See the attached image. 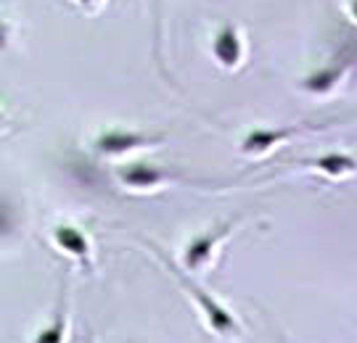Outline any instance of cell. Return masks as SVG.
<instances>
[{"instance_id": "obj_1", "label": "cell", "mask_w": 357, "mask_h": 343, "mask_svg": "<svg viewBox=\"0 0 357 343\" xmlns=\"http://www.w3.org/2000/svg\"><path fill=\"white\" fill-rule=\"evenodd\" d=\"M169 269L178 275V280L183 282V288L191 293L193 296V301L199 304V309H202V314H204V319H206V325L212 328V330L217 333V335H222V338H233V335H238L241 333V328H238V322H236V317L230 314L225 306L220 304V301H215L212 296L206 291H202L199 285H193L191 280L185 278V275H180L178 269L169 264Z\"/></svg>"}, {"instance_id": "obj_2", "label": "cell", "mask_w": 357, "mask_h": 343, "mask_svg": "<svg viewBox=\"0 0 357 343\" xmlns=\"http://www.w3.org/2000/svg\"><path fill=\"white\" fill-rule=\"evenodd\" d=\"M233 228H236V222H228V225H222V228L209 230V232H204V235L193 238V241L188 243V248H185V267L191 269V272L206 267V264L215 259L217 243L225 241L230 232H233Z\"/></svg>"}, {"instance_id": "obj_3", "label": "cell", "mask_w": 357, "mask_h": 343, "mask_svg": "<svg viewBox=\"0 0 357 343\" xmlns=\"http://www.w3.org/2000/svg\"><path fill=\"white\" fill-rule=\"evenodd\" d=\"M159 143V138H149L141 132H130V129H106L101 138L96 140V148L106 156H122V153L138 151L146 145Z\"/></svg>"}, {"instance_id": "obj_4", "label": "cell", "mask_w": 357, "mask_h": 343, "mask_svg": "<svg viewBox=\"0 0 357 343\" xmlns=\"http://www.w3.org/2000/svg\"><path fill=\"white\" fill-rule=\"evenodd\" d=\"M53 241L56 246L69 254L72 259H77L85 269H90V259H93V246H90L88 235L82 230L72 228V225H59L53 230Z\"/></svg>"}, {"instance_id": "obj_5", "label": "cell", "mask_w": 357, "mask_h": 343, "mask_svg": "<svg viewBox=\"0 0 357 343\" xmlns=\"http://www.w3.org/2000/svg\"><path fill=\"white\" fill-rule=\"evenodd\" d=\"M241 56H243V45H241V38H238V29L233 24L222 26L220 35L215 38V58L225 69H233V66H238Z\"/></svg>"}, {"instance_id": "obj_6", "label": "cell", "mask_w": 357, "mask_h": 343, "mask_svg": "<svg viewBox=\"0 0 357 343\" xmlns=\"http://www.w3.org/2000/svg\"><path fill=\"white\" fill-rule=\"evenodd\" d=\"M119 177L122 182L128 185V188H156L159 182H165V172L162 169H156V166H149V164H132V166H125V169H119Z\"/></svg>"}, {"instance_id": "obj_7", "label": "cell", "mask_w": 357, "mask_h": 343, "mask_svg": "<svg viewBox=\"0 0 357 343\" xmlns=\"http://www.w3.org/2000/svg\"><path fill=\"white\" fill-rule=\"evenodd\" d=\"M310 164L320 169V172H326L328 177H342V175H349V172L357 169V161L347 153H328V156H320Z\"/></svg>"}, {"instance_id": "obj_8", "label": "cell", "mask_w": 357, "mask_h": 343, "mask_svg": "<svg viewBox=\"0 0 357 343\" xmlns=\"http://www.w3.org/2000/svg\"><path fill=\"white\" fill-rule=\"evenodd\" d=\"M64 335H66V301H61L59 309H56L53 322L40 333L35 343H64Z\"/></svg>"}, {"instance_id": "obj_9", "label": "cell", "mask_w": 357, "mask_h": 343, "mask_svg": "<svg viewBox=\"0 0 357 343\" xmlns=\"http://www.w3.org/2000/svg\"><path fill=\"white\" fill-rule=\"evenodd\" d=\"M336 77H339V69H326V72H320V74L310 77V79H307V88L312 90V93H326V90L333 88Z\"/></svg>"}, {"instance_id": "obj_10", "label": "cell", "mask_w": 357, "mask_h": 343, "mask_svg": "<svg viewBox=\"0 0 357 343\" xmlns=\"http://www.w3.org/2000/svg\"><path fill=\"white\" fill-rule=\"evenodd\" d=\"M13 232V214H11V206L6 204V198H0V238L11 235Z\"/></svg>"}, {"instance_id": "obj_11", "label": "cell", "mask_w": 357, "mask_h": 343, "mask_svg": "<svg viewBox=\"0 0 357 343\" xmlns=\"http://www.w3.org/2000/svg\"><path fill=\"white\" fill-rule=\"evenodd\" d=\"M8 35H11V29L6 22H0V51H6V45H8Z\"/></svg>"}, {"instance_id": "obj_12", "label": "cell", "mask_w": 357, "mask_h": 343, "mask_svg": "<svg viewBox=\"0 0 357 343\" xmlns=\"http://www.w3.org/2000/svg\"><path fill=\"white\" fill-rule=\"evenodd\" d=\"M349 8H352V16L357 19V0H352V3H349Z\"/></svg>"}, {"instance_id": "obj_13", "label": "cell", "mask_w": 357, "mask_h": 343, "mask_svg": "<svg viewBox=\"0 0 357 343\" xmlns=\"http://www.w3.org/2000/svg\"><path fill=\"white\" fill-rule=\"evenodd\" d=\"M79 3H85V6H96V3H101V0H79Z\"/></svg>"}, {"instance_id": "obj_14", "label": "cell", "mask_w": 357, "mask_h": 343, "mask_svg": "<svg viewBox=\"0 0 357 343\" xmlns=\"http://www.w3.org/2000/svg\"><path fill=\"white\" fill-rule=\"evenodd\" d=\"M6 127V116H3V111H0V129Z\"/></svg>"}]
</instances>
